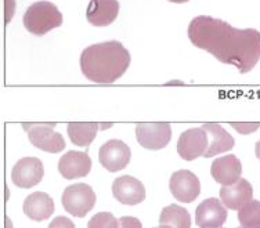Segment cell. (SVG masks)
Returning <instances> with one entry per match:
<instances>
[{
    "label": "cell",
    "mask_w": 260,
    "mask_h": 228,
    "mask_svg": "<svg viewBox=\"0 0 260 228\" xmlns=\"http://www.w3.org/2000/svg\"><path fill=\"white\" fill-rule=\"evenodd\" d=\"M220 199L223 205L231 210H240L252 201L253 188L248 180L240 179L231 185H223L220 188Z\"/></svg>",
    "instance_id": "16"
},
{
    "label": "cell",
    "mask_w": 260,
    "mask_h": 228,
    "mask_svg": "<svg viewBox=\"0 0 260 228\" xmlns=\"http://www.w3.org/2000/svg\"><path fill=\"white\" fill-rule=\"evenodd\" d=\"M119 228H143L140 220L132 216H123L119 218Z\"/></svg>",
    "instance_id": "25"
},
{
    "label": "cell",
    "mask_w": 260,
    "mask_h": 228,
    "mask_svg": "<svg viewBox=\"0 0 260 228\" xmlns=\"http://www.w3.org/2000/svg\"><path fill=\"white\" fill-rule=\"evenodd\" d=\"M231 126L234 127L238 133L241 134H250L259 130L260 123H231Z\"/></svg>",
    "instance_id": "23"
},
{
    "label": "cell",
    "mask_w": 260,
    "mask_h": 228,
    "mask_svg": "<svg viewBox=\"0 0 260 228\" xmlns=\"http://www.w3.org/2000/svg\"><path fill=\"white\" fill-rule=\"evenodd\" d=\"M49 228H75V224L65 216H58L49 224Z\"/></svg>",
    "instance_id": "24"
},
{
    "label": "cell",
    "mask_w": 260,
    "mask_h": 228,
    "mask_svg": "<svg viewBox=\"0 0 260 228\" xmlns=\"http://www.w3.org/2000/svg\"><path fill=\"white\" fill-rule=\"evenodd\" d=\"M118 0H90L86 10V18L93 26H108L119 14Z\"/></svg>",
    "instance_id": "15"
},
{
    "label": "cell",
    "mask_w": 260,
    "mask_h": 228,
    "mask_svg": "<svg viewBox=\"0 0 260 228\" xmlns=\"http://www.w3.org/2000/svg\"><path fill=\"white\" fill-rule=\"evenodd\" d=\"M210 174L216 183L221 185H231L241 179L242 165L235 155H225L213 160L210 166Z\"/></svg>",
    "instance_id": "14"
},
{
    "label": "cell",
    "mask_w": 260,
    "mask_h": 228,
    "mask_svg": "<svg viewBox=\"0 0 260 228\" xmlns=\"http://www.w3.org/2000/svg\"><path fill=\"white\" fill-rule=\"evenodd\" d=\"M132 152L127 145L118 139L110 140L105 144L101 145L99 151V160L103 168H105L111 173H116L129 165Z\"/></svg>",
    "instance_id": "10"
},
{
    "label": "cell",
    "mask_w": 260,
    "mask_h": 228,
    "mask_svg": "<svg viewBox=\"0 0 260 228\" xmlns=\"http://www.w3.org/2000/svg\"><path fill=\"white\" fill-rule=\"evenodd\" d=\"M54 201L50 195L42 191L30 193L24 201V213L34 221H43L50 218L51 214L54 213Z\"/></svg>",
    "instance_id": "17"
},
{
    "label": "cell",
    "mask_w": 260,
    "mask_h": 228,
    "mask_svg": "<svg viewBox=\"0 0 260 228\" xmlns=\"http://www.w3.org/2000/svg\"><path fill=\"white\" fill-rule=\"evenodd\" d=\"M100 129L99 123H68L67 132L72 144L78 147H89L95 139V134Z\"/></svg>",
    "instance_id": "19"
},
{
    "label": "cell",
    "mask_w": 260,
    "mask_h": 228,
    "mask_svg": "<svg viewBox=\"0 0 260 228\" xmlns=\"http://www.w3.org/2000/svg\"><path fill=\"white\" fill-rule=\"evenodd\" d=\"M159 223L173 228H191V217L187 209L179 205H169L162 209Z\"/></svg>",
    "instance_id": "20"
},
{
    "label": "cell",
    "mask_w": 260,
    "mask_h": 228,
    "mask_svg": "<svg viewBox=\"0 0 260 228\" xmlns=\"http://www.w3.org/2000/svg\"><path fill=\"white\" fill-rule=\"evenodd\" d=\"M209 145V137L204 127H194L183 132L177 141V154L184 160L204 156Z\"/></svg>",
    "instance_id": "7"
},
{
    "label": "cell",
    "mask_w": 260,
    "mask_h": 228,
    "mask_svg": "<svg viewBox=\"0 0 260 228\" xmlns=\"http://www.w3.org/2000/svg\"><path fill=\"white\" fill-rule=\"evenodd\" d=\"M28 133L30 144L40 151L58 154L65 148V140L60 133L54 132L55 123H22Z\"/></svg>",
    "instance_id": "5"
},
{
    "label": "cell",
    "mask_w": 260,
    "mask_h": 228,
    "mask_svg": "<svg viewBox=\"0 0 260 228\" xmlns=\"http://www.w3.org/2000/svg\"><path fill=\"white\" fill-rule=\"evenodd\" d=\"M91 170V159L87 152L68 151L58 160V172L65 180L86 177Z\"/></svg>",
    "instance_id": "13"
},
{
    "label": "cell",
    "mask_w": 260,
    "mask_h": 228,
    "mask_svg": "<svg viewBox=\"0 0 260 228\" xmlns=\"http://www.w3.org/2000/svg\"><path fill=\"white\" fill-rule=\"evenodd\" d=\"M242 228H245V227H242Z\"/></svg>",
    "instance_id": "29"
},
{
    "label": "cell",
    "mask_w": 260,
    "mask_h": 228,
    "mask_svg": "<svg viewBox=\"0 0 260 228\" xmlns=\"http://www.w3.org/2000/svg\"><path fill=\"white\" fill-rule=\"evenodd\" d=\"M172 195L181 204H191L200 197L201 183L198 177L190 170H176L169 181Z\"/></svg>",
    "instance_id": "6"
},
{
    "label": "cell",
    "mask_w": 260,
    "mask_h": 228,
    "mask_svg": "<svg viewBox=\"0 0 260 228\" xmlns=\"http://www.w3.org/2000/svg\"><path fill=\"white\" fill-rule=\"evenodd\" d=\"M255 152H256V156H257V159L260 160V140L256 143L255 145Z\"/></svg>",
    "instance_id": "26"
},
{
    "label": "cell",
    "mask_w": 260,
    "mask_h": 228,
    "mask_svg": "<svg viewBox=\"0 0 260 228\" xmlns=\"http://www.w3.org/2000/svg\"><path fill=\"white\" fill-rule=\"evenodd\" d=\"M227 220V209L217 198L202 201L195 209V221L200 228H220Z\"/></svg>",
    "instance_id": "12"
},
{
    "label": "cell",
    "mask_w": 260,
    "mask_h": 228,
    "mask_svg": "<svg viewBox=\"0 0 260 228\" xmlns=\"http://www.w3.org/2000/svg\"><path fill=\"white\" fill-rule=\"evenodd\" d=\"M238 221L245 228H260V201H250L238 210Z\"/></svg>",
    "instance_id": "21"
},
{
    "label": "cell",
    "mask_w": 260,
    "mask_h": 228,
    "mask_svg": "<svg viewBox=\"0 0 260 228\" xmlns=\"http://www.w3.org/2000/svg\"><path fill=\"white\" fill-rule=\"evenodd\" d=\"M136 137L143 148L158 151L169 144L172 127L168 123H139L136 126Z\"/></svg>",
    "instance_id": "8"
},
{
    "label": "cell",
    "mask_w": 260,
    "mask_h": 228,
    "mask_svg": "<svg viewBox=\"0 0 260 228\" xmlns=\"http://www.w3.org/2000/svg\"><path fill=\"white\" fill-rule=\"evenodd\" d=\"M155 228H173V227H170V225H165V224H160L159 227H155Z\"/></svg>",
    "instance_id": "28"
},
{
    "label": "cell",
    "mask_w": 260,
    "mask_h": 228,
    "mask_svg": "<svg viewBox=\"0 0 260 228\" xmlns=\"http://www.w3.org/2000/svg\"><path fill=\"white\" fill-rule=\"evenodd\" d=\"M61 204L65 212H68L75 217L82 218L94 208L95 193L87 184H72L70 187H67L62 192Z\"/></svg>",
    "instance_id": "4"
},
{
    "label": "cell",
    "mask_w": 260,
    "mask_h": 228,
    "mask_svg": "<svg viewBox=\"0 0 260 228\" xmlns=\"http://www.w3.org/2000/svg\"><path fill=\"white\" fill-rule=\"evenodd\" d=\"M45 168L39 158L26 156L20 159L11 170V180L20 188H32L42 181Z\"/></svg>",
    "instance_id": "9"
},
{
    "label": "cell",
    "mask_w": 260,
    "mask_h": 228,
    "mask_svg": "<svg viewBox=\"0 0 260 228\" xmlns=\"http://www.w3.org/2000/svg\"><path fill=\"white\" fill-rule=\"evenodd\" d=\"M62 24V14L50 2H36L28 7L24 15V26L32 35L43 36Z\"/></svg>",
    "instance_id": "3"
},
{
    "label": "cell",
    "mask_w": 260,
    "mask_h": 228,
    "mask_svg": "<svg viewBox=\"0 0 260 228\" xmlns=\"http://www.w3.org/2000/svg\"><path fill=\"white\" fill-rule=\"evenodd\" d=\"M87 228H119V220L110 212H100L90 218Z\"/></svg>",
    "instance_id": "22"
},
{
    "label": "cell",
    "mask_w": 260,
    "mask_h": 228,
    "mask_svg": "<svg viewBox=\"0 0 260 228\" xmlns=\"http://www.w3.org/2000/svg\"><path fill=\"white\" fill-rule=\"evenodd\" d=\"M188 39L223 64L234 65L240 74H248L260 60V32L252 28L237 29L225 21L198 15L190 22Z\"/></svg>",
    "instance_id": "1"
},
{
    "label": "cell",
    "mask_w": 260,
    "mask_h": 228,
    "mask_svg": "<svg viewBox=\"0 0 260 228\" xmlns=\"http://www.w3.org/2000/svg\"><path fill=\"white\" fill-rule=\"evenodd\" d=\"M112 195L120 204L133 206L144 201L145 188L140 180L132 176H120L112 183Z\"/></svg>",
    "instance_id": "11"
},
{
    "label": "cell",
    "mask_w": 260,
    "mask_h": 228,
    "mask_svg": "<svg viewBox=\"0 0 260 228\" xmlns=\"http://www.w3.org/2000/svg\"><path fill=\"white\" fill-rule=\"evenodd\" d=\"M172 3H187L188 0H169Z\"/></svg>",
    "instance_id": "27"
},
{
    "label": "cell",
    "mask_w": 260,
    "mask_h": 228,
    "mask_svg": "<svg viewBox=\"0 0 260 228\" xmlns=\"http://www.w3.org/2000/svg\"><path fill=\"white\" fill-rule=\"evenodd\" d=\"M202 127L206 130L208 137H210V143L205 152V158H212L217 154H223L230 151L234 147L235 141L230 134L227 133L220 124L216 123H205Z\"/></svg>",
    "instance_id": "18"
},
{
    "label": "cell",
    "mask_w": 260,
    "mask_h": 228,
    "mask_svg": "<svg viewBox=\"0 0 260 228\" xmlns=\"http://www.w3.org/2000/svg\"><path fill=\"white\" fill-rule=\"evenodd\" d=\"M130 61L132 58L125 46L111 40L86 47L80 54V71L90 82L110 84L123 76Z\"/></svg>",
    "instance_id": "2"
}]
</instances>
